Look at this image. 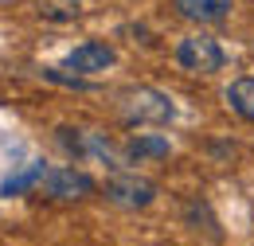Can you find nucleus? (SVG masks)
I'll return each instance as SVG.
<instances>
[{
    "mask_svg": "<svg viewBox=\"0 0 254 246\" xmlns=\"http://www.w3.org/2000/svg\"><path fill=\"white\" fill-rule=\"evenodd\" d=\"M176 62L191 74H215V70H223V47L207 35H188L176 47Z\"/></svg>",
    "mask_w": 254,
    "mask_h": 246,
    "instance_id": "3",
    "label": "nucleus"
},
{
    "mask_svg": "<svg viewBox=\"0 0 254 246\" xmlns=\"http://www.w3.org/2000/svg\"><path fill=\"white\" fill-rule=\"evenodd\" d=\"M129 160H164L168 156V141L164 137H149V133H137L126 141Z\"/></svg>",
    "mask_w": 254,
    "mask_h": 246,
    "instance_id": "7",
    "label": "nucleus"
},
{
    "mask_svg": "<svg viewBox=\"0 0 254 246\" xmlns=\"http://www.w3.org/2000/svg\"><path fill=\"white\" fill-rule=\"evenodd\" d=\"M4 4H8V0H0V8H4Z\"/></svg>",
    "mask_w": 254,
    "mask_h": 246,
    "instance_id": "13",
    "label": "nucleus"
},
{
    "mask_svg": "<svg viewBox=\"0 0 254 246\" xmlns=\"http://www.w3.org/2000/svg\"><path fill=\"white\" fill-rule=\"evenodd\" d=\"M114 66V47L110 43H98V39H86L78 43L70 55H66V70H78V74H102Z\"/></svg>",
    "mask_w": 254,
    "mask_h": 246,
    "instance_id": "5",
    "label": "nucleus"
},
{
    "mask_svg": "<svg viewBox=\"0 0 254 246\" xmlns=\"http://www.w3.org/2000/svg\"><path fill=\"white\" fill-rule=\"evenodd\" d=\"M106 199L114 207H126V211H141L157 199V184L145 180V176H133V172H114L106 180Z\"/></svg>",
    "mask_w": 254,
    "mask_h": 246,
    "instance_id": "2",
    "label": "nucleus"
},
{
    "mask_svg": "<svg viewBox=\"0 0 254 246\" xmlns=\"http://www.w3.org/2000/svg\"><path fill=\"white\" fill-rule=\"evenodd\" d=\"M184 223H188L191 231H207L211 239H219V223H215V215H211L207 199H199V195L184 203Z\"/></svg>",
    "mask_w": 254,
    "mask_h": 246,
    "instance_id": "9",
    "label": "nucleus"
},
{
    "mask_svg": "<svg viewBox=\"0 0 254 246\" xmlns=\"http://www.w3.org/2000/svg\"><path fill=\"white\" fill-rule=\"evenodd\" d=\"M35 191L47 199H86L94 191V180L86 172H74V168H47Z\"/></svg>",
    "mask_w": 254,
    "mask_h": 246,
    "instance_id": "4",
    "label": "nucleus"
},
{
    "mask_svg": "<svg viewBox=\"0 0 254 246\" xmlns=\"http://www.w3.org/2000/svg\"><path fill=\"white\" fill-rule=\"evenodd\" d=\"M227 102H231V110H235L239 118L254 122V78H235V82L227 86Z\"/></svg>",
    "mask_w": 254,
    "mask_h": 246,
    "instance_id": "10",
    "label": "nucleus"
},
{
    "mask_svg": "<svg viewBox=\"0 0 254 246\" xmlns=\"http://www.w3.org/2000/svg\"><path fill=\"white\" fill-rule=\"evenodd\" d=\"M35 12L51 24H70L82 16V0H35Z\"/></svg>",
    "mask_w": 254,
    "mask_h": 246,
    "instance_id": "8",
    "label": "nucleus"
},
{
    "mask_svg": "<svg viewBox=\"0 0 254 246\" xmlns=\"http://www.w3.org/2000/svg\"><path fill=\"white\" fill-rule=\"evenodd\" d=\"M43 172H47L43 164H32L28 172H20V176H12L8 184L0 187V195H16V191H24V187H39V180H43Z\"/></svg>",
    "mask_w": 254,
    "mask_h": 246,
    "instance_id": "12",
    "label": "nucleus"
},
{
    "mask_svg": "<svg viewBox=\"0 0 254 246\" xmlns=\"http://www.w3.org/2000/svg\"><path fill=\"white\" fill-rule=\"evenodd\" d=\"M118 118L126 125H168L176 118V106L164 90L126 86V90H118Z\"/></svg>",
    "mask_w": 254,
    "mask_h": 246,
    "instance_id": "1",
    "label": "nucleus"
},
{
    "mask_svg": "<svg viewBox=\"0 0 254 246\" xmlns=\"http://www.w3.org/2000/svg\"><path fill=\"white\" fill-rule=\"evenodd\" d=\"M55 141H59V145H63L70 156H78V160H82V156H90V133H86V129L59 125V129H55Z\"/></svg>",
    "mask_w": 254,
    "mask_h": 246,
    "instance_id": "11",
    "label": "nucleus"
},
{
    "mask_svg": "<svg viewBox=\"0 0 254 246\" xmlns=\"http://www.w3.org/2000/svg\"><path fill=\"white\" fill-rule=\"evenodd\" d=\"M176 8L180 16H188L195 24H219L231 12V0H176Z\"/></svg>",
    "mask_w": 254,
    "mask_h": 246,
    "instance_id": "6",
    "label": "nucleus"
}]
</instances>
